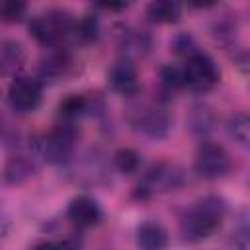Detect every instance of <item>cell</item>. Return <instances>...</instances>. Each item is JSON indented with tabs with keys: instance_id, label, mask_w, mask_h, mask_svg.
Masks as SVG:
<instances>
[{
	"instance_id": "6da1fadb",
	"label": "cell",
	"mask_w": 250,
	"mask_h": 250,
	"mask_svg": "<svg viewBox=\"0 0 250 250\" xmlns=\"http://www.w3.org/2000/svg\"><path fill=\"white\" fill-rule=\"evenodd\" d=\"M227 215V203L219 195H207L189 207L182 221L180 230L186 240H203L219 230Z\"/></svg>"
},
{
	"instance_id": "7a4b0ae2",
	"label": "cell",
	"mask_w": 250,
	"mask_h": 250,
	"mask_svg": "<svg viewBox=\"0 0 250 250\" xmlns=\"http://www.w3.org/2000/svg\"><path fill=\"white\" fill-rule=\"evenodd\" d=\"M74 23L76 21L68 12L49 10L31 20L29 35L43 47H57L74 31Z\"/></svg>"
},
{
	"instance_id": "3957f363",
	"label": "cell",
	"mask_w": 250,
	"mask_h": 250,
	"mask_svg": "<svg viewBox=\"0 0 250 250\" xmlns=\"http://www.w3.org/2000/svg\"><path fill=\"white\" fill-rule=\"evenodd\" d=\"M184 184V170L174 162L152 164L137 186V197L146 199L154 193H168Z\"/></svg>"
},
{
	"instance_id": "277c9868",
	"label": "cell",
	"mask_w": 250,
	"mask_h": 250,
	"mask_svg": "<svg viewBox=\"0 0 250 250\" xmlns=\"http://www.w3.org/2000/svg\"><path fill=\"white\" fill-rule=\"evenodd\" d=\"M219 76L221 72L209 55L201 51H193L186 57V62L182 66V78H184V86H188L189 90L207 92L219 82Z\"/></svg>"
},
{
	"instance_id": "5b68a950",
	"label": "cell",
	"mask_w": 250,
	"mask_h": 250,
	"mask_svg": "<svg viewBox=\"0 0 250 250\" xmlns=\"http://www.w3.org/2000/svg\"><path fill=\"white\" fill-rule=\"evenodd\" d=\"M76 139V129L70 123H61L41 141V156L49 164H64L74 152Z\"/></svg>"
},
{
	"instance_id": "8992f818",
	"label": "cell",
	"mask_w": 250,
	"mask_h": 250,
	"mask_svg": "<svg viewBox=\"0 0 250 250\" xmlns=\"http://www.w3.org/2000/svg\"><path fill=\"white\" fill-rule=\"evenodd\" d=\"M193 170L197 172V176H201L205 180L223 178L230 170V156L227 154V150L221 145L203 141L197 146L195 160H193Z\"/></svg>"
},
{
	"instance_id": "52a82bcc",
	"label": "cell",
	"mask_w": 250,
	"mask_h": 250,
	"mask_svg": "<svg viewBox=\"0 0 250 250\" xmlns=\"http://www.w3.org/2000/svg\"><path fill=\"white\" fill-rule=\"evenodd\" d=\"M43 88L37 78L31 76H16L8 88V102L12 109L18 113H29L35 111L41 104Z\"/></svg>"
},
{
	"instance_id": "ba28073f",
	"label": "cell",
	"mask_w": 250,
	"mask_h": 250,
	"mask_svg": "<svg viewBox=\"0 0 250 250\" xmlns=\"http://www.w3.org/2000/svg\"><path fill=\"white\" fill-rule=\"evenodd\" d=\"M133 127L148 139H162L170 129V115L162 107H143L133 119Z\"/></svg>"
},
{
	"instance_id": "9c48e42d",
	"label": "cell",
	"mask_w": 250,
	"mask_h": 250,
	"mask_svg": "<svg viewBox=\"0 0 250 250\" xmlns=\"http://www.w3.org/2000/svg\"><path fill=\"white\" fill-rule=\"evenodd\" d=\"M107 78H109L111 88H113L117 94H121V96H133V94H137V90H139L137 66H135V62H133L131 59H127V57H121V59H117V61L111 64Z\"/></svg>"
},
{
	"instance_id": "30bf717a",
	"label": "cell",
	"mask_w": 250,
	"mask_h": 250,
	"mask_svg": "<svg viewBox=\"0 0 250 250\" xmlns=\"http://www.w3.org/2000/svg\"><path fill=\"white\" fill-rule=\"evenodd\" d=\"M66 217L72 225H76L80 229H88V227H94L102 221V209L94 197L78 195L68 203Z\"/></svg>"
},
{
	"instance_id": "8fae6325",
	"label": "cell",
	"mask_w": 250,
	"mask_h": 250,
	"mask_svg": "<svg viewBox=\"0 0 250 250\" xmlns=\"http://www.w3.org/2000/svg\"><path fill=\"white\" fill-rule=\"evenodd\" d=\"M33 174H35L33 160L18 154V156H12L6 160L4 168H2V182L8 186H20L25 180H29Z\"/></svg>"
},
{
	"instance_id": "7c38bea8",
	"label": "cell",
	"mask_w": 250,
	"mask_h": 250,
	"mask_svg": "<svg viewBox=\"0 0 250 250\" xmlns=\"http://www.w3.org/2000/svg\"><path fill=\"white\" fill-rule=\"evenodd\" d=\"M137 244L145 250H160L168 246V232L156 221H145L137 229Z\"/></svg>"
},
{
	"instance_id": "4fadbf2b",
	"label": "cell",
	"mask_w": 250,
	"mask_h": 250,
	"mask_svg": "<svg viewBox=\"0 0 250 250\" xmlns=\"http://www.w3.org/2000/svg\"><path fill=\"white\" fill-rule=\"evenodd\" d=\"M186 121H188V127H189V131L193 135L205 137L207 133L213 131L217 117H215V111L207 104H193L189 113H188V117H186Z\"/></svg>"
},
{
	"instance_id": "5bb4252c",
	"label": "cell",
	"mask_w": 250,
	"mask_h": 250,
	"mask_svg": "<svg viewBox=\"0 0 250 250\" xmlns=\"http://www.w3.org/2000/svg\"><path fill=\"white\" fill-rule=\"evenodd\" d=\"M146 16L154 23H176L182 16V0H150Z\"/></svg>"
},
{
	"instance_id": "9a60e30c",
	"label": "cell",
	"mask_w": 250,
	"mask_h": 250,
	"mask_svg": "<svg viewBox=\"0 0 250 250\" xmlns=\"http://www.w3.org/2000/svg\"><path fill=\"white\" fill-rule=\"evenodd\" d=\"M23 62V49L16 41L0 43V72H12Z\"/></svg>"
},
{
	"instance_id": "2e32d148",
	"label": "cell",
	"mask_w": 250,
	"mask_h": 250,
	"mask_svg": "<svg viewBox=\"0 0 250 250\" xmlns=\"http://www.w3.org/2000/svg\"><path fill=\"white\" fill-rule=\"evenodd\" d=\"M86 109H88V100L82 94H70V96L62 98L59 104V115L64 121H72V119L80 117Z\"/></svg>"
},
{
	"instance_id": "e0dca14e",
	"label": "cell",
	"mask_w": 250,
	"mask_h": 250,
	"mask_svg": "<svg viewBox=\"0 0 250 250\" xmlns=\"http://www.w3.org/2000/svg\"><path fill=\"white\" fill-rule=\"evenodd\" d=\"M229 133L230 137L242 145V146H248V139H250V121H248V115L246 113H234L230 119H229Z\"/></svg>"
},
{
	"instance_id": "ac0fdd59",
	"label": "cell",
	"mask_w": 250,
	"mask_h": 250,
	"mask_svg": "<svg viewBox=\"0 0 250 250\" xmlns=\"http://www.w3.org/2000/svg\"><path fill=\"white\" fill-rule=\"evenodd\" d=\"M141 158L133 148H119L113 154V166L121 172V174H133L139 170Z\"/></svg>"
},
{
	"instance_id": "d6986e66",
	"label": "cell",
	"mask_w": 250,
	"mask_h": 250,
	"mask_svg": "<svg viewBox=\"0 0 250 250\" xmlns=\"http://www.w3.org/2000/svg\"><path fill=\"white\" fill-rule=\"evenodd\" d=\"M27 0H0V21L16 23L23 18Z\"/></svg>"
},
{
	"instance_id": "ffe728a7",
	"label": "cell",
	"mask_w": 250,
	"mask_h": 250,
	"mask_svg": "<svg viewBox=\"0 0 250 250\" xmlns=\"http://www.w3.org/2000/svg\"><path fill=\"white\" fill-rule=\"evenodd\" d=\"M68 64H70V59L66 53H55L43 61L41 70H43V74H49V76H61L66 72Z\"/></svg>"
},
{
	"instance_id": "44dd1931",
	"label": "cell",
	"mask_w": 250,
	"mask_h": 250,
	"mask_svg": "<svg viewBox=\"0 0 250 250\" xmlns=\"http://www.w3.org/2000/svg\"><path fill=\"white\" fill-rule=\"evenodd\" d=\"M160 84L164 90L168 92H176L184 86V78H182V68L166 64L160 68Z\"/></svg>"
},
{
	"instance_id": "7402d4cb",
	"label": "cell",
	"mask_w": 250,
	"mask_h": 250,
	"mask_svg": "<svg viewBox=\"0 0 250 250\" xmlns=\"http://www.w3.org/2000/svg\"><path fill=\"white\" fill-rule=\"evenodd\" d=\"M72 33H76L80 37V41L90 43V41H94L98 37V21L94 18H84L78 23H74V31Z\"/></svg>"
},
{
	"instance_id": "603a6c76",
	"label": "cell",
	"mask_w": 250,
	"mask_h": 250,
	"mask_svg": "<svg viewBox=\"0 0 250 250\" xmlns=\"http://www.w3.org/2000/svg\"><path fill=\"white\" fill-rule=\"evenodd\" d=\"M96 4L107 12H123L133 4V0H96Z\"/></svg>"
},
{
	"instance_id": "cb8c5ba5",
	"label": "cell",
	"mask_w": 250,
	"mask_h": 250,
	"mask_svg": "<svg viewBox=\"0 0 250 250\" xmlns=\"http://www.w3.org/2000/svg\"><path fill=\"white\" fill-rule=\"evenodd\" d=\"M188 2V6H191V8H211L213 4H217V0H186Z\"/></svg>"
},
{
	"instance_id": "d4e9b609",
	"label": "cell",
	"mask_w": 250,
	"mask_h": 250,
	"mask_svg": "<svg viewBox=\"0 0 250 250\" xmlns=\"http://www.w3.org/2000/svg\"><path fill=\"white\" fill-rule=\"evenodd\" d=\"M4 232H6V225H4V221L0 219V238L4 236Z\"/></svg>"
}]
</instances>
